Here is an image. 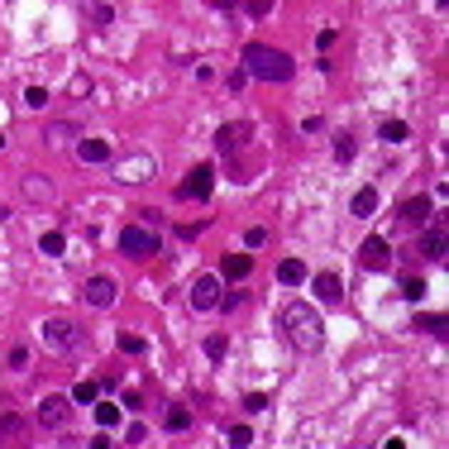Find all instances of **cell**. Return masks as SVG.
<instances>
[{
    "label": "cell",
    "instance_id": "cell-6",
    "mask_svg": "<svg viewBox=\"0 0 449 449\" xmlns=\"http://www.w3.org/2000/svg\"><path fill=\"white\" fill-rule=\"evenodd\" d=\"M358 263H363L368 273H387V268H392V244H387L383 234H368V239L358 244Z\"/></svg>",
    "mask_w": 449,
    "mask_h": 449
},
{
    "label": "cell",
    "instance_id": "cell-8",
    "mask_svg": "<svg viewBox=\"0 0 449 449\" xmlns=\"http://www.w3.org/2000/svg\"><path fill=\"white\" fill-rule=\"evenodd\" d=\"M220 277H210V273H201L192 282V311H215V306H220Z\"/></svg>",
    "mask_w": 449,
    "mask_h": 449
},
{
    "label": "cell",
    "instance_id": "cell-18",
    "mask_svg": "<svg viewBox=\"0 0 449 449\" xmlns=\"http://www.w3.org/2000/svg\"><path fill=\"white\" fill-rule=\"evenodd\" d=\"M162 425H167V430H172V435L192 430V411H187L182 401H172V406H167V416H162Z\"/></svg>",
    "mask_w": 449,
    "mask_h": 449
},
{
    "label": "cell",
    "instance_id": "cell-40",
    "mask_svg": "<svg viewBox=\"0 0 449 449\" xmlns=\"http://www.w3.org/2000/svg\"><path fill=\"white\" fill-rule=\"evenodd\" d=\"M0 148H5V139H0Z\"/></svg>",
    "mask_w": 449,
    "mask_h": 449
},
{
    "label": "cell",
    "instance_id": "cell-15",
    "mask_svg": "<svg viewBox=\"0 0 449 449\" xmlns=\"http://www.w3.org/2000/svg\"><path fill=\"white\" fill-rule=\"evenodd\" d=\"M277 282H282V287H301L306 282V263L301 258H282V263H277Z\"/></svg>",
    "mask_w": 449,
    "mask_h": 449
},
{
    "label": "cell",
    "instance_id": "cell-39",
    "mask_svg": "<svg viewBox=\"0 0 449 449\" xmlns=\"http://www.w3.org/2000/svg\"><path fill=\"white\" fill-rule=\"evenodd\" d=\"M387 449H406V440H387Z\"/></svg>",
    "mask_w": 449,
    "mask_h": 449
},
{
    "label": "cell",
    "instance_id": "cell-27",
    "mask_svg": "<svg viewBox=\"0 0 449 449\" xmlns=\"http://www.w3.org/2000/svg\"><path fill=\"white\" fill-rule=\"evenodd\" d=\"M63 249H67L63 229H48V234H43V254H53V258H58V254H63Z\"/></svg>",
    "mask_w": 449,
    "mask_h": 449
},
{
    "label": "cell",
    "instance_id": "cell-31",
    "mask_svg": "<svg viewBox=\"0 0 449 449\" xmlns=\"http://www.w3.org/2000/svg\"><path fill=\"white\" fill-rule=\"evenodd\" d=\"M24 100H29L33 110H43V105H48V91H43V86H29V91H24Z\"/></svg>",
    "mask_w": 449,
    "mask_h": 449
},
{
    "label": "cell",
    "instance_id": "cell-1",
    "mask_svg": "<svg viewBox=\"0 0 449 449\" xmlns=\"http://www.w3.org/2000/svg\"><path fill=\"white\" fill-rule=\"evenodd\" d=\"M277 325H282V335L291 339V349H301V353H316L325 344V325H321V316L311 311V301H282Z\"/></svg>",
    "mask_w": 449,
    "mask_h": 449
},
{
    "label": "cell",
    "instance_id": "cell-10",
    "mask_svg": "<svg viewBox=\"0 0 449 449\" xmlns=\"http://www.w3.org/2000/svg\"><path fill=\"white\" fill-rule=\"evenodd\" d=\"M249 134H254V129L244 125V120H234V125H220V129H215V148L234 153V148H244V144H249Z\"/></svg>",
    "mask_w": 449,
    "mask_h": 449
},
{
    "label": "cell",
    "instance_id": "cell-35",
    "mask_svg": "<svg viewBox=\"0 0 449 449\" xmlns=\"http://www.w3.org/2000/svg\"><path fill=\"white\" fill-rule=\"evenodd\" d=\"M144 435H148V430H144V425H139V420H134V425H129V430H125V440H129V445H139Z\"/></svg>",
    "mask_w": 449,
    "mask_h": 449
},
{
    "label": "cell",
    "instance_id": "cell-33",
    "mask_svg": "<svg viewBox=\"0 0 449 449\" xmlns=\"http://www.w3.org/2000/svg\"><path fill=\"white\" fill-rule=\"evenodd\" d=\"M120 349L125 353H144V335H120Z\"/></svg>",
    "mask_w": 449,
    "mask_h": 449
},
{
    "label": "cell",
    "instance_id": "cell-14",
    "mask_svg": "<svg viewBox=\"0 0 449 449\" xmlns=\"http://www.w3.org/2000/svg\"><path fill=\"white\" fill-rule=\"evenodd\" d=\"M220 273L229 277V282H239V277L254 273V258H249V254H224L220 258Z\"/></svg>",
    "mask_w": 449,
    "mask_h": 449
},
{
    "label": "cell",
    "instance_id": "cell-24",
    "mask_svg": "<svg viewBox=\"0 0 449 449\" xmlns=\"http://www.w3.org/2000/svg\"><path fill=\"white\" fill-rule=\"evenodd\" d=\"M401 296H406V301H420V296H425V277H401Z\"/></svg>",
    "mask_w": 449,
    "mask_h": 449
},
{
    "label": "cell",
    "instance_id": "cell-19",
    "mask_svg": "<svg viewBox=\"0 0 449 449\" xmlns=\"http://www.w3.org/2000/svg\"><path fill=\"white\" fill-rule=\"evenodd\" d=\"M416 325H420V330H430L435 339H445V335H449V321H445V311H430V316L420 311V316H416Z\"/></svg>",
    "mask_w": 449,
    "mask_h": 449
},
{
    "label": "cell",
    "instance_id": "cell-30",
    "mask_svg": "<svg viewBox=\"0 0 449 449\" xmlns=\"http://www.w3.org/2000/svg\"><path fill=\"white\" fill-rule=\"evenodd\" d=\"M224 349H229V344H224V335H210V339H206V353L215 358V363L224 358Z\"/></svg>",
    "mask_w": 449,
    "mask_h": 449
},
{
    "label": "cell",
    "instance_id": "cell-5",
    "mask_svg": "<svg viewBox=\"0 0 449 449\" xmlns=\"http://www.w3.org/2000/svg\"><path fill=\"white\" fill-rule=\"evenodd\" d=\"M210 182H215V167H210V162H196L192 172L182 177L177 196H182V201H206V196H210Z\"/></svg>",
    "mask_w": 449,
    "mask_h": 449
},
{
    "label": "cell",
    "instance_id": "cell-26",
    "mask_svg": "<svg viewBox=\"0 0 449 449\" xmlns=\"http://www.w3.org/2000/svg\"><path fill=\"white\" fill-rule=\"evenodd\" d=\"M96 397H100V383H77V392H72V401H81V406H91Z\"/></svg>",
    "mask_w": 449,
    "mask_h": 449
},
{
    "label": "cell",
    "instance_id": "cell-20",
    "mask_svg": "<svg viewBox=\"0 0 449 449\" xmlns=\"http://www.w3.org/2000/svg\"><path fill=\"white\" fill-rule=\"evenodd\" d=\"M378 201H383V196L373 192V187H363V192H353V215H373V210H378Z\"/></svg>",
    "mask_w": 449,
    "mask_h": 449
},
{
    "label": "cell",
    "instance_id": "cell-36",
    "mask_svg": "<svg viewBox=\"0 0 449 449\" xmlns=\"http://www.w3.org/2000/svg\"><path fill=\"white\" fill-rule=\"evenodd\" d=\"M24 358H29V349H19L15 344V349H10V368H24Z\"/></svg>",
    "mask_w": 449,
    "mask_h": 449
},
{
    "label": "cell",
    "instance_id": "cell-7",
    "mask_svg": "<svg viewBox=\"0 0 449 449\" xmlns=\"http://www.w3.org/2000/svg\"><path fill=\"white\" fill-rule=\"evenodd\" d=\"M67 416H72V397H58V392H48V397L38 401V420H43V430H63Z\"/></svg>",
    "mask_w": 449,
    "mask_h": 449
},
{
    "label": "cell",
    "instance_id": "cell-12",
    "mask_svg": "<svg viewBox=\"0 0 449 449\" xmlns=\"http://www.w3.org/2000/svg\"><path fill=\"white\" fill-rule=\"evenodd\" d=\"M43 339H48L53 349H67V344L77 339V330H72L67 316H48V321H43Z\"/></svg>",
    "mask_w": 449,
    "mask_h": 449
},
{
    "label": "cell",
    "instance_id": "cell-3",
    "mask_svg": "<svg viewBox=\"0 0 449 449\" xmlns=\"http://www.w3.org/2000/svg\"><path fill=\"white\" fill-rule=\"evenodd\" d=\"M120 254H129V258L158 254V234H153L148 224H125V229H120Z\"/></svg>",
    "mask_w": 449,
    "mask_h": 449
},
{
    "label": "cell",
    "instance_id": "cell-16",
    "mask_svg": "<svg viewBox=\"0 0 449 449\" xmlns=\"http://www.w3.org/2000/svg\"><path fill=\"white\" fill-rule=\"evenodd\" d=\"M420 254H425V258H435V263L445 258V229H440V224H430V229L420 234Z\"/></svg>",
    "mask_w": 449,
    "mask_h": 449
},
{
    "label": "cell",
    "instance_id": "cell-38",
    "mask_svg": "<svg viewBox=\"0 0 449 449\" xmlns=\"http://www.w3.org/2000/svg\"><path fill=\"white\" fill-rule=\"evenodd\" d=\"M91 449H110V435H96V440H91Z\"/></svg>",
    "mask_w": 449,
    "mask_h": 449
},
{
    "label": "cell",
    "instance_id": "cell-9",
    "mask_svg": "<svg viewBox=\"0 0 449 449\" xmlns=\"http://www.w3.org/2000/svg\"><path fill=\"white\" fill-rule=\"evenodd\" d=\"M311 291H316L325 306L344 301V282H339V273H316V277H311Z\"/></svg>",
    "mask_w": 449,
    "mask_h": 449
},
{
    "label": "cell",
    "instance_id": "cell-4",
    "mask_svg": "<svg viewBox=\"0 0 449 449\" xmlns=\"http://www.w3.org/2000/svg\"><path fill=\"white\" fill-rule=\"evenodd\" d=\"M33 425L19 411H0V449H29Z\"/></svg>",
    "mask_w": 449,
    "mask_h": 449
},
{
    "label": "cell",
    "instance_id": "cell-21",
    "mask_svg": "<svg viewBox=\"0 0 449 449\" xmlns=\"http://www.w3.org/2000/svg\"><path fill=\"white\" fill-rule=\"evenodd\" d=\"M96 425H100V430L120 425V406H115V401H100V406H96Z\"/></svg>",
    "mask_w": 449,
    "mask_h": 449
},
{
    "label": "cell",
    "instance_id": "cell-22",
    "mask_svg": "<svg viewBox=\"0 0 449 449\" xmlns=\"http://www.w3.org/2000/svg\"><path fill=\"white\" fill-rule=\"evenodd\" d=\"M353 153H358L353 134H335V158H339V162H353Z\"/></svg>",
    "mask_w": 449,
    "mask_h": 449
},
{
    "label": "cell",
    "instance_id": "cell-2",
    "mask_svg": "<svg viewBox=\"0 0 449 449\" xmlns=\"http://www.w3.org/2000/svg\"><path fill=\"white\" fill-rule=\"evenodd\" d=\"M244 72L258 81H287L296 67H291V58L282 48H268V43H249L244 48Z\"/></svg>",
    "mask_w": 449,
    "mask_h": 449
},
{
    "label": "cell",
    "instance_id": "cell-23",
    "mask_svg": "<svg viewBox=\"0 0 449 449\" xmlns=\"http://www.w3.org/2000/svg\"><path fill=\"white\" fill-rule=\"evenodd\" d=\"M24 196H29V201H48V177H29V182H24Z\"/></svg>",
    "mask_w": 449,
    "mask_h": 449
},
{
    "label": "cell",
    "instance_id": "cell-37",
    "mask_svg": "<svg viewBox=\"0 0 449 449\" xmlns=\"http://www.w3.org/2000/svg\"><path fill=\"white\" fill-rule=\"evenodd\" d=\"M206 5H215V10H234L239 0H206Z\"/></svg>",
    "mask_w": 449,
    "mask_h": 449
},
{
    "label": "cell",
    "instance_id": "cell-34",
    "mask_svg": "<svg viewBox=\"0 0 449 449\" xmlns=\"http://www.w3.org/2000/svg\"><path fill=\"white\" fill-rule=\"evenodd\" d=\"M244 406H249V411H263V406H268V397H263V392H249V397H244Z\"/></svg>",
    "mask_w": 449,
    "mask_h": 449
},
{
    "label": "cell",
    "instance_id": "cell-28",
    "mask_svg": "<svg viewBox=\"0 0 449 449\" xmlns=\"http://www.w3.org/2000/svg\"><path fill=\"white\" fill-rule=\"evenodd\" d=\"M229 445L249 449V445H254V430H249V425H229Z\"/></svg>",
    "mask_w": 449,
    "mask_h": 449
},
{
    "label": "cell",
    "instance_id": "cell-29",
    "mask_svg": "<svg viewBox=\"0 0 449 449\" xmlns=\"http://www.w3.org/2000/svg\"><path fill=\"white\" fill-rule=\"evenodd\" d=\"M244 10L254 19H263V15H273V0H244Z\"/></svg>",
    "mask_w": 449,
    "mask_h": 449
},
{
    "label": "cell",
    "instance_id": "cell-32",
    "mask_svg": "<svg viewBox=\"0 0 449 449\" xmlns=\"http://www.w3.org/2000/svg\"><path fill=\"white\" fill-rule=\"evenodd\" d=\"M263 239H268V229H263V224H249V229H244V244H249V249H258Z\"/></svg>",
    "mask_w": 449,
    "mask_h": 449
},
{
    "label": "cell",
    "instance_id": "cell-11",
    "mask_svg": "<svg viewBox=\"0 0 449 449\" xmlns=\"http://www.w3.org/2000/svg\"><path fill=\"white\" fill-rule=\"evenodd\" d=\"M115 296H120V287H115V277H91V282L81 287V301H91V306H110Z\"/></svg>",
    "mask_w": 449,
    "mask_h": 449
},
{
    "label": "cell",
    "instance_id": "cell-13",
    "mask_svg": "<svg viewBox=\"0 0 449 449\" xmlns=\"http://www.w3.org/2000/svg\"><path fill=\"white\" fill-rule=\"evenodd\" d=\"M430 215H435V201H430V196H411V201L401 206V220H406V224H425Z\"/></svg>",
    "mask_w": 449,
    "mask_h": 449
},
{
    "label": "cell",
    "instance_id": "cell-25",
    "mask_svg": "<svg viewBox=\"0 0 449 449\" xmlns=\"http://www.w3.org/2000/svg\"><path fill=\"white\" fill-rule=\"evenodd\" d=\"M378 134H383L387 144H401V139H406V125H401V120H383V129H378Z\"/></svg>",
    "mask_w": 449,
    "mask_h": 449
},
{
    "label": "cell",
    "instance_id": "cell-17",
    "mask_svg": "<svg viewBox=\"0 0 449 449\" xmlns=\"http://www.w3.org/2000/svg\"><path fill=\"white\" fill-rule=\"evenodd\" d=\"M77 158L81 162H105V158H110V144H105V139H81Z\"/></svg>",
    "mask_w": 449,
    "mask_h": 449
}]
</instances>
